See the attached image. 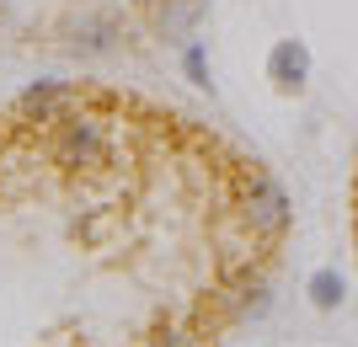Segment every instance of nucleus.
Segmentation results:
<instances>
[{"instance_id":"f03ea898","label":"nucleus","mask_w":358,"mask_h":347,"mask_svg":"<svg viewBox=\"0 0 358 347\" xmlns=\"http://www.w3.org/2000/svg\"><path fill=\"white\" fill-rule=\"evenodd\" d=\"M241 219L252 225V235L278 241V235L289 230V219H294V203H289V193H284L273 177L252 171V177H246V187H241Z\"/></svg>"},{"instance_id":"20e7f679","label":"nucleus","mask_w":358,"mask_h":347,"mask_svg":"<svg viewBox=\"0 0 358 347\" xmlns=\"http://www.w3.org/2000/svg\"><path fill=\"white\" fill-rule=\"evenodd\" d=\"M268 80L284 91V96L305 91V80H310V48L299 43V38H278V43L268 48Z\"/></svg>"},{"instance_id":"6e6552de","label":"nucleus","mask_w":358,"mask_h":347,"mask_svg":"<svg viewBox=\"0 0 358 347\" xmlns=\"http://www.w3.org/2000/svg\"><path fill=\"white\" fill-rule=\"evenodd\" d=\"M305 294H310L315 310H337L343 294H348V283H343V272H337V267H315L310 283H305Z\"/></svg>"},{"instance_id":"39448f33","label":"nucleus","mask_w":358,"mask_h":347,"mask_svg":"<svg viewBox=\"0 0 358 347\" xmlns=\"http://www.w3.org/2000/svg\"><path fill=\"white\" fill-rule=\"evenodd\" d=\"M268 310H273V283L262 278V272L230 278V288H224V316L230 320H262Z\"/></svg>"},{"instance_id":"f257e3e1","label":"nucleus","mask_w":358,"mask_h":347,"mask_svg":"<svg viewBox=\"0 0 358 347\" xmlns=\"http://www.w3.org/2000/svg\"><path fill=\"white\" fill-rule=\"evenodd\" d=\"M107 150H113V134H107V123L91 118V112H59L54 128H48V155H54V166H64V171L102 166Z\"/></svg>"},{"instance_id":"9d476101","label":"nucleus","mask_w":358,"mask_h":347,"mask_svg":"<svg viewBox=\"0 0 358 347\" xmlns=\"http://www.w3.org/2000/svg\"><path fill=\"white\" fill-rule=\"evenodd\" d=\"M0 6H6V0H0Z\"/></svg>"},{"instance_id":"7ed1b4c3","label":"nucleus","mask_w":358,"mask_h":347,"mask_svg":"<svg viewBox=\"0 0 358 347\" xmlns=\"http://www.w3.org/2000/svg\"><path fill=\"white\" fill-rule=\"evenodd\" d=\"M123 27L113 11H75L59 22V43L70 48L75 59H107L113 48H118Z\"/></svg>"},{"instance_id":"0eeeda50","label":"nucleus","mask_w":358,"mask_h":347,"mask_svg":"<svg viewBox=\"0 0 358 347\" xmlns=\"http://www.w3.org/2000/svg\"><path fill=\"white\" fill-rule=\"evenodd\" d=\"M198 22H203V0H161L155 6V32L166 43H193Z\"/></svg>"},{"instance_id":"423d86ee","label":"nucleus","mask_w":358,"mask_h":347,"mask_svg":"<svg viewBox=\"0 0 358 347\" xmlns=\"http://www.w3.org/2000/svg\"><path fill=\"white\" fill-rule=\"evenodd\" d=\"M75 107V91L64 86V80H32V86H22V96H16V112L27 123H54L59 112H70Z\"/></svg>"},{"instance_id":"1a4fd4ad","label":"nucleus","mask_w":358,"mask_h":347,"mask_svg":"<svg viewBox=\"0 0 358 347\" xmlns=\"http://www.w3.org/2000/svg\"><path fill=\"white\" fill-rule=\"evenodd\" d=\"M182 70H187V80H193L198 91H209V54H203V43H182Z\"/></svg>"}]
</instances>
